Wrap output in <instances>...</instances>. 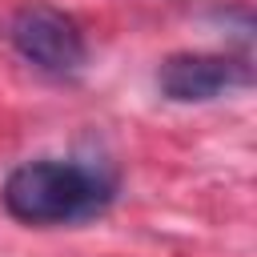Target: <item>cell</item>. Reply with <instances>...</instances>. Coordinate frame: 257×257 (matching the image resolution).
<instances>
[{
  "instance_id": "1",
  "label": "cell",
  "mask_w": 257,
  "mask_h": 257,
  "mask_svg": "<svg viewBox=\"0 0 257 257\" xmlns=\"http://www.w3.org/2000/svg\"><path fill=\"white\" fill-rule=\"evenodd\" d=\"M0 201L12 221L32 225V229L80 225V221L100 217L116 201V177L104 165L40 157V161L16 165L4 177Z\"/></svg>"
},
{
  "instance_id": "2",
  "label": "cell",
  "mask_w": 257,
  "mask_h": 257,
  "mask_svg": "<svg viewBox=\"0 0 257 257\" xmlns=\"http://www.w3.org/2000/svg\"><path fill=\"white\" fill-rule=\"evenodd\" d=\"M8 44L16 48V56L24 64H32L36 72L44 76H56V80H72L84 72L88 64V44H84V32L80 24L52 8V4H20L8 20Z\"/></svg>"
},
{
  "instance_id": "3",
  "label": "cell",
  "mask_w": 257,
  "mask_h": 257,
  "mask_svg": "<svg viewBox=\"0 0 257 257\" xmlns=\"http://www.w3.org/2000/svg\"><path fill=\"white\" fill-rule=\"evenodd\" d=\"M253 84V64L225 52H173L157 68V88L173 104H209Z\"/></svg>"
}]
</instances>
